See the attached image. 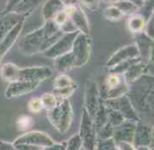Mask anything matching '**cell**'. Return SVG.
Instances as JSON below:
<instances>
[{
  "mask_svg": "<svg viewBox=\"0 0 154 150\" xmlns=\"http://www.w3.org/2000/svg\"><path fill=\"white\" fill-rule=\"evenodd\" d=\"M64 33L53 20L45 21V25L24 35L18 42L20 50L26 55L44 52L55 44Z\"/></svg>",
  "mask_w": 154,
  "mask_h": 150,
  "instance_id": "cell-1",
  "label": "cell"
},
{
  "mask_svg": "<svg viewBox=\"0 0 154 150\" xmlns=\"http://www.w3.org/2000/svg\"><path fill=\"white\" fill-rule=\"evenodd\" d=\"M130 85L133 88H129L127 96L134 108L136 105L138 110H151L153 104V76L143 75Z\"/></svg>",
  "mask_w": 154,
  "mask_h": 150,
  "instance_id": "cell-2",
  "label": "cell"
},
{
  "mask_svg": "<svg viewBox=\"0 0 154 150\" xmlns=\"http://www.w3.org/2000/svg\"><path fill=\"white\" fill-rule=\"evenodd\" d=\"M50 124L60 133H66L70 129L73 120L72 107L68 99H65L54 109L47 112Z\"/></svg>",
  "mask_w": 154,
  "mask_h": 150,
  "instance_id": "cell-3",
  "label": "cell"
},
{
  "mask_svg": "<svg viewBox=\"0 0 154 150\" xmlns=\"http://www.w3.org/2000/svg\"><path fill=\"white\" fill-rule=\"evenodd\" d=\"M79 136L82 141L84 150L95 149L98 141L97 131L95 129L93 119L85 108L82 109V117Z\"/></svg>",
  "mask_w": 154,
  "mask_h": 150,
  "instance_id": "cell-4",
  "label": "cell"
},
{
  "mask_svg": "<svg viewBox=\"0 0 154 150\" xmlns=\"http://www.w3.org/2000/svg\"><path fill=\"white\" fill-rule=\"evenodd\" d=\"M91 49L90 36L79 33L72 48V53L75 57L74 67H82L89 61L91 55Z\"/></svg>",
  "mask_w": 154,
  "mask_h": 150,
  "instance_id": "cell-5",
  "label": "cell"
},
{
  "mask_svg": "<svg viewBox=\"0 0 154 150\" xmlns=\"http://www.w3.org/2000/svg\"><path fill=\"white\" fill-rule=\"evenodd\" d=\"M105 106L118 111L125 120L137 123L141 120L127 95H124L117 99L106 100Z\"/></svg>",
  "mask_w": 154,
  "mask_h": 150,
  "instance_id": "cell-6",
  "label": "cell"
},
{
  "mask_svg": "<svg viewBox=\"0 0 154 150\" xmlns=\"http://www.w3.org/2000/svg\"><path fill=\"white\" fill-rule=\"evenodd\" d=\"M78 34H79V32L64 33L54 45H51L48 50L43 52L44 56L50 58V59H55L56 57L60 55L71 52L73 42Z\"/></svg>",
  "mask_w": 154,
  "mask_h": 150,
  "instance_id": "cell-7",
  "label": "cell"
},
{
  "mask_svg": "<svg viewBox=\"0 0 154 150\" xmlns=\"http://www.w3.org/2000/svg\"><path fill=\"white\" fill-rule=\"evenodd\" d=\"M38 4L39 2L32 0L9 1L5 9L0 12V15H15L26 19L32 15Z\"/></svg>",
  "mask_w": 154,
  "mask_h": 150,
  "instance_id": "cell-8",
  "label": "cell"
},
{
  "mask_svg": "<svg viewBox=\"0 0 154 150\" xmlns=\"http://www.w3.org/2000/svg\"><path fill=\"white\" fill-rule=\"evenodd\" d=\"M55 143L54 140L45 132L39 130H30L17 137L13 144H28L44 148Z\"/></svg>",
  "mask_w": 154,
  "mask_h": 150,
  "instance_id": "cell-9",
  "label": "cell"
},
{
  "mask_svg": "<svg viewBox=\"0 0 154 150\" xmlns=\"http://www.w3.org/2000/svg\"><path fill=\"white\" fill-rule=\"evenodd\" d=\"M53 74V70L47 66H34L20 68L19 70L18 81L39 82L49 79Z\"/></svg>",
  "mask_w": 154,
  "mask_h": 150,
  "instance_id": "cell-10",
  "label": "cell"
},
{
  "mask_svg": "<svg viewBox=\"0 0 154 150\" xmlns=\"http://www.w3.org/2000/svg\"><path fill=\"white\" fill-rule=\"evenodd\" d=\"M140 59V52L137 46L134 44L128 45L117 50L113 55L109 58L106 62V67L108 69H112L116 66L124 63L125 61H129L135 59Z\"/></svg>",
  "mask_w": 154,
  "mask_h": 150,
  "instance_id": "cell-11",
  "label": "cell"
},
{
  "mask_svg": "<svg viewBox=\"0 0 154 150\" xmlns=\"http://www.w3.org/2000/svg\"><path fill=\"white\" fill-rule=\"evenodd\" d=\"M39 82H30V81H16L10 83L5 90V96L6 99H13L20 97L38 88Z\"/></svg>",
  "mask_w": 154,
  "mask_h": 150,
  "instance_id": "cell-12",
  "label": "cell"
},
{
  "mask_svg": "<svg viewBox=\"0 0 154 150\" xmlns=\"http://www.w3.org/2000/svg\"><path fill=\"white\" fill-rule=\"evenodd\" d=\"M134 45L140 52V60L152 64L153 60V39H151L144 32L134 34Z\"/></svg>",
  "mask_w": 154,
  "mask_h": 150,
  "instance_id": "cell-13",
  "label": "cell"
},
{
  "mask_svg": "<svg viewBox=\"0 0 154 150\" xmlns=\"http://www.w3.org/2000/svg\"><path fill=\"white\" fill-rule=\"evenodd\" d=\"M153 140L152 131L146 124L141 121L136 123L134 134L133 145L136 148L138 147H149L151 148Z\"/></svg>",
  "mask_w": 154,
  "mask_h": 150,
  "instance_id": "cell-14",
  "label": "cell"
},
{
  "mask_svg": "<svg viewBox=\"0 0 154 150\" xmlns=\"http://www.w3.org/2000/svg\"><path fill=\"white\" fill-rule=\"evenodd\" d=\"M85 98L86 103L85 108L93 119L97 111L99 110L100 106L101 104L99 100V90L94 81H91L87 85Z\"/></svg>",
  "mask_w": 154,
  "mask_h": 150,
  "instance_id": "cell-15",
  "label": "cell"
},
{
  "mask_svg": "<svg viewBox=\"0 0 154 150\" xmlns=\"http://www.w3.org/2000/svg\"><path fill=\"white\" fill-rule=\"evenodd\" d=\"M136 123L125 120L124 123L119 125L118 127L114 128L113 133V140L118 144L119 142H128L133 144L134 141V134L135 130Z\"/></svg>",
  "mask_w": 154,
  "mask_h": 150,
  "instance_id": "cell-16",
  "label": "cell"
},
{
  "mask_svg": "<svg viewBox=\"0 0 154 150\" xmlns=\"http://www.w3.org/2000/svg\"><path fill=\"white\" fill-rule=\"evenodd\" d=\"M23 25H24V20L19 21L10 30V33L0 41V63L3 60V58L5 57V55L7 54V52L14 45L16 40L18 39L23 28Z\"/></svg>",
  "mask_w": 154,
  "mask_h": 150,
  "instance_id": "cell-17",
  "label": "cell"
},
{
  "mask_svg": "<svg viewBox=\"0 0 154 150\" xmlns=\"http://www.w3.org/2000/svg\"><path fill=\"white\" fill-rule=\"evenodd\" d=\"M69 20H71V22L72 23V25L74 26L76 30L79 33H84L85 35H90V23L82 7L76 5L74 11L69 16Z\"/></svg>",
  "mask_w": 154,
  "mask_h": 150,
  "instance_id": "cell-18",
  "label": "cell"
},
{
  "mask_svg": "<svg viewBox=\"0 0 154 150\" xmlns=\"http://www.w3.org/2000/svg\"><path fill=\"white\" fill-rule=\"evenodd\" d=\"M148 66H149V63H146L141 60H139L133 63L124 72L122 75L124 77L125 82L129 85V86L135 82L136 80H139L140 77L147 73V70L149 69Z\"/></svg>",
  "mask_w": 154,
  "mask_h": 150,
  "instance_id": "cell-19",
  "label": "cell"
},
{
  "mask_svg": "<svg viewBox=\"0 0 154 150\" xmlns=\"http://www.w3.org/2000/svg\"><path fill=\"white\" fill-rule=\"evenodd\" d=\"M65 3L60 0H50L45 2L42 13L45 21H49L54 19L55 15L64 9Z\"/></svg>",
  "mask_w": 154,
  "mask_h": 150,
  "instance_id": "cell-20",
  "label": "cell"
},
{
  "mask_svg": "<svg viewBox=\"0 0 154 150\" xmlns=\"http://www.w3.org/2000/svg\"><path fill=\"white\" fill-rule=\"evenodd\" d=\"M25 19L15 15H0V40L3 39L19 21Z\"/></svg>",
  "mask_w": 154,
  "mask_h": 150,
  "instance_id": "cell-21",
  "label": "cell"
},
{
  "mask_svg": "<svg viewBox=\"0 0 154 150\" xmlns=\"http://www.w3.org/2000/svg\"><path fill=\"white\" fill-rule=\"evenodd\" d=\"M54 66L55 70L60 73H64L66 72H68L71 69L74 68L75 57L73 54L71 52H68L66 54L60 55L54 59Z\"/></svg>",
  "mask_w": 154,
  "mask_h": 150,
  "instance_id": "cell-22",
  "label": "cell"
},
{
  "mask_svg": "<svg viewBox=\"0 0 154 150\" xmlns=\"http://www.w3.org/2000/svg\"><path fill=\"white\" fill-rule=\"evenodd\" d=\"M19 70L20 67L12 62H7L3 65L0 74L2 79L9 83H13L18 81V76H19Z\"/></svg>",
  "mask_w": 154,
  "mask_h": 150,
  "instance_id": "cell-23",
  "label": "cell"
},
{
  "mask_svg": "<svg viewBox=\"0 0 154 150\" xmlns=\"http://www.w3.org/2000/svg\"><path fill=\"white\" fill-rule=\"evenodd\" d=\"M146 19L140 14H134L131 15V17L128 20V27L131 33L134 34H137L140 33H142L144 30L146 25Z\"/></svg>",
  "mask_w": 154,
  "mask_h": 150,
  "instance_id": "cell-24",
  "label": "cell"
},
{
  "mask_svg": "<svg viewBox=\"0 0 154 150\" xmlns=\"http://www.w3.org/2000/svg\"><path fill=\"white\" fill-rule=\"evenodd\" d=\"M112 5L117 7L124 15H134L140 9L135 4V2H132V1H117V2H113Z\"/></svg>",
  "mask_w": 154,
  "mask_h": 150,
  "instance_id": "cell-25",
  "label": "cell"
},
{
  "mask_svg": "<svg viewBox=\"0 0 154 150\" xmlns=\"http://www.w3.org/2000/svg\"><path fill=\"white\" fill-rule=\"evenodd\" d=\"M40 100H41V102H42L43 108H45L47 110V112L54 109L55 107H57L63 101L57 98L53 93H45V94H43L42 96L40 97Z\"/></svg>",
  "mask_w": 154,
  "mask_h": 150,
  "instance_id": "cell-26",
  "label": "cell"
},
{
  "mask_svg": "<svg viewBox=\"0 0 154 150\" xmlns=\"http://www.w3.org/2000/svg\"><path fill=\"white\" fill-rule=\"evenodd\" d=\"M105 108H106V112L107 122L112 127L116 128V127H118L119 125H120L122 123H124V121H125L124 117L120 114L118 111L114 110L112 108H107L106 106H105Z\"/></svg>",
  "mask_w": 154,
  "mask_h": 150,
  "instance_id": "cell-27",
  "label": "cell"
},
{
  "mask_svg": "<svg viewBox=\"0 0 154 150\" xmlns=\"http://www.w3.org/2000/svg\"><path fill=\"white\" fill-rule=\"evenodd\" d=\"M124 81V77L122 74H117V73H110L105 80V85L106 90L114 89L116 87L119 86L123 84Z\"/></svg>",
  "mask_w": 154,
  "mask_h": 150,
  "instance_id": "cell-28",
  "label": "cell"
},
{
  "mask_svg": "<svg viewBox=\"0 0 154 150\" xmlns=\"http://www.w3.org/2000/svg\"><path fill=\"white\" fill-rule=\"evenodd\" d=\"M103 13H104V16L106 19L109 20H113V21L119 20L124 16V14L113 5L105 8Z\"/></svg>",
  "mask_w": 154,
  "mask_h": 150,
  "instance_id": "cell-29",
  "label": "cell"
},
{
  "mask_svg": "<svg viewBox=\"0 0 154 150\" xmlns=\"http://www.w3.org/2000/svg\"><path fill=\"white\" fill-rule=\"evenodd\" d=\"M77 88H78V84L74 83L72 85H70V86L66 87V88L54 89L53 90V94L61 101L65 100V99H68V97L74 93V91L77 90Z\"/></svg>",
  "mask_w": 154,
  "mask_h": 150,
  "instance_id": "cell-30",
  "label": "cell"
},
{
  "mask_svg": "<svg viewBox=\"0 0 154 150\" xmlns=\"http://www.w3.org/2000/svg\"><path fill=\"white\" fill-rule=\"evenodd\" d=\"M75 82L70 77L65 74L57 76L54 80V89H62L72 85Z\"/></svg>",
  "mask_w": 154,
  "mask_h": 150,
  "instance_id": "cell-31",
  "label": "cell"
},
{
  "mask_svg": "<svg viewBox=\"0 0 154 150\" xmlns=\"http://www.w3.org/2000/svg\"><path fill=\"white\" fill-rule=\"evenodd\" d=\"M114 133V127H112L108 122H106L98 131H97V137L100 140L112 138Z\"/></svg>",
  "mask_w": 154,
  "mask_h": 150,
  "instance_id": "cell-32",
  "label": "cell"
},
{
  "mask_svg": "<svg viewBox=\"0 0 154 150\" xmlns=\"http://www.w3.org/2000/svg\"><path fill=\"white\" fill-rule=\"evenodd\" d=\"M94 150H119V148L113 138H109L105 140L98 139Z\"/></svg>",
  "mask_w": 154,
  "mask_h": 150,
  "instance_id": "cell-33",
  "label": "cell"
},
{
  "mask_svg": "<svg viewBox=\"0 0 154 150\" xmlns=\"http://www.w3.org/2000/svg\"><path fill=\"white\" fill-rule=\"evenodd\" d=\"M33 120L28 115H20L16 121V125L20 130H26L32 126Z\"/></svg>",
  "mask_w": 154,
  "mask_h": 150,
  "instance_id": "cell-34",
  "label": "cell"
},
{
  "mask_svg": "<svg viewBox=\"0 0 154 150\" xmlns=\"http://www.w3.org/2000/svg\"><path fill=\"white\" fill-rule=\"evenodd\" d=\"M82 148L83 144L79 134H75L66 142V150H81Z\"/></svg>",
  "mask_w": 154,
  "mask_h": 150,
  "instance_id": "cell-35",
  "label": "cell"
},
{
  "mask_svg": "<svg viewBox=\"0 0 154 150\" xmlns=\"http://www.w3.org/2000/svg\"><path fill=\"white\" fill-rule=\"evenodd\" d=\"M27 107H28L29 111L32 112V113H33V114L39 113L40 111L42 110V108H43L41 100H40V98H38V97H33V98H32L28 102Z\"/></svg>",
  "mask_w": 154,
  "mask_h": 150,
  "instance_id": "cell-36",
  "label": "cell"
},
{
  "mask_svg": "<svg viewBox=\"0 0 154 150\" xmlns=\"http://www.w3.org/2000/svg\"><path fill=\"white\" fill-rule=\"evenodd\" d=\"M68 20H69L68 16H67L66 14L65 13L64 10H62L61 11H60L57 15H55V17H54V19L52 20H53L59 27H62V26L64 25L65 23H66Z\"/></svg>",
  "mask_w": 154,
  "mask_h": 150,
  "instance_id": "cell-37",
  "label": "cell"
},
{
  "mask_svg": "<svg viewBox=\"0 0 154 150\" xmlns=\"http://www.w3.org/2000/svg\"><path fill=\"white\" fill-rule=\"evenodd\" d=\"M144 29L145 33L151 39H153V13L150 15L148 20L146 21Z\"/></svg>",
  "mask_w": 154,
  "mask_h": 150,
  "instance_id": "cell-38",
  "label": "cell"
},
{
  "mask_svg": "<svg viewBox=\"0 0 154 150\" xmlns=\"http://www.w3.org/2000/svg\"><path fill=\"white\" fill-rule=\"evenodd\" d=\"M66 142L54 143L53 145L42 148V150H66Z\"/></svg>",
  "mask_w": 154,
  "mask_h": 150,
  "instance_id": "cell-39",
  "label": "cell"
},
{
  "mask_svg": "<svg viewBox=\"0 0 154 150\" xmlns=\"http://www.w3.org/2000/svg\"><path fill=\"white\" fill-rule=\"evenodd\" d=\"M17 150H42L41 148L31 146L28 144H13Z\"/></svg>",
  "mask_w": 154,
  "mask_h": 150,
  "instance_id": "cell-40",
  "label": "cell"
},
{
  "mask_svg": "<svg viewBox=\"0 0 154 150\" xmlns=\"http://www.w3.org/2000/svg\"><path fill=\"white\" fill-rule=\"evenodd\" d=\"M0 150H17L13 145V143H10L5 141H0Z\"/></svg>",
  "mask_w": 154,
  "mask_h": 150,
  "instance_id": "cell-41",
  "label": "cell"
},
{
  "mask_svg": "<svg viewBox=\"0 0 154 150\" xmlns=\"http://www.w3.org/2000/svg\"><path fill=\"white\" fill-rule=\"evenodd\" d=\"M117 145L119 150H136L133 144H130L128 142H119Z\"/></svg>",
  "mask_w": 154,
  "mask_h": 150,
  "instance_id": "cell-42",
  "label": "cell"
},
{
  "mask_svg": "<svg viewBox=\"0 0 154 150\" xmlns=\"http://www.w3.org/2000/svg\"><path fill=\"white\" fill-rule=\"evenodd\" d=\"M80 4H83L84 5H86L88 8L94 10V9H97L98 6H99V2L97 1H85V2H80Z\"/></svg>",
  "mask_w": 154,
  "mask_h": 150,
  "instance_id": "cell-43",
  "label": "cell"
},
{
  "mask_svg": "<svg viewBox=\"0 0 154 150\" xmlns=\"http://www.w3.org/2000/svg\"><path fill=\"white\" fill-rule=\"evenodd\" d=\"M136 150H152V148H149V147H138V148H136Z\"/></svg>",
  "mask_w": 154,
  "mask_h": 150,
  "instance_id": "cell-44",
  "label": "cell"
},
{
  "mask_svg": "<svg viewBox=\"0 0 154 150\" xmlns=\"http://www.w3.org/2000/svg\"><path fill=\"white\" fill-rule=\"evenodd\" d=\"M0 41H1V40H0Z\"/></svg>",
  "mask_w": 154,
  "mask_h": 150,
  "instance_id": "cell-45",
  "label": "cell"
}]
</instances>
